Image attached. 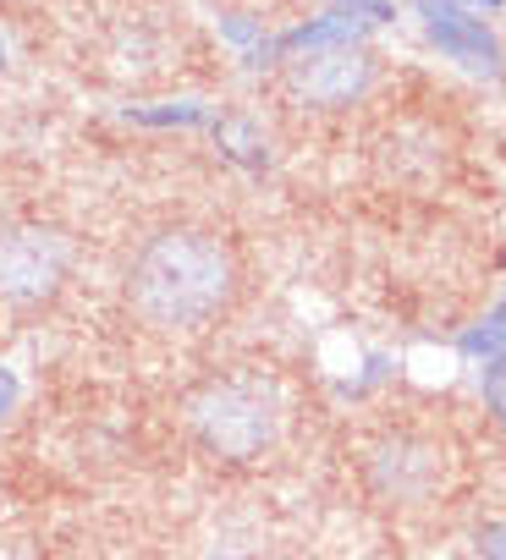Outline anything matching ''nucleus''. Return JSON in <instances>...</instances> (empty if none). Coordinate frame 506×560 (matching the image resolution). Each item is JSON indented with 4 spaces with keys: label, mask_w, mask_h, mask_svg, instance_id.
Masks as SVG:
<instances>
[{
    "label": "nucleus",
    "mask_w": 506,
    "mask_h": 560,
    "mask_svg": "<svg viewBox=\"0 0 506 560\" xmlns=\"http://www.w3.org/2000/svg\"><path fill=\"white\" fill-rule=\"evenodd\" d=\"M237 298V258L215 231H154L127 264V308L160 336H193L215 325Z\"/></svg>",
    "instance_id": "obj_1"
},
{
    "label": "nucleus",
    "mask_w": 506,
    "mask_h": 560,
    "mask_svg": "<svg viewBox=\"0 0 506 560\" xmlns=\"http://www.w3.org/2000/svg\"><path fill=\"white\" fill-rule=\"evenodd\" d=\"M187 434L215 462H260L287 429V396L265 374H226L187 396Z\"/></svg>",
    "instance_id": "obj_2"
},
{
    "label": "nucleus",
    "mask_w": 506,
    "mask_h": 560,
    "mask_svg": "<svg viewBox=\"0 0 506 560\" xmlns=\"http://www.w3.org/2000/svg\"><path fill=\"white\" fill-rule=\"evenodd\" d=\"M72 275V236L56 225H12L0 231V303H45Z\"/></svg>",
    "instance_id": "obj_3"
},
{
    "label": "nucleus",
    "mask_w": 506,
    "mask_h": 560,
    "mask_svg": "<svg viewBox=\"0 0 506 560\" xmlns=\"http://www.w3.org/2000/svg\"><path fill=\"white\" fill-rule=\"evenodd\" d=\"M413 18H418L424 39L440 50V61H451L457 72H468L479 83L506 78V45L473 7H462V0H413Z\"/></svg>",
    "instance_id": "obj_4"
},
{
    "label": "nucleus",
    "mask_w": 506,
    "mask_h": 560,
    "mask_svg": "<svg viewBox=\"0 0 506 560\" xmlns=\"http://www.w3.org/2000/svg\"><path fill=\"white\" fill-rule=\"evenodd\" d=\"M446 483V451L424 434H380L369 445V489L386 505H424Z\"/></svg>",
    "instance_id": "obj_5"
},
{
    "label": "nucleus",
    "mask_w": 506,
    "mask_h": 560,
    "mask_svg": "<svg viewBox=\"0 0 506 560\" xmlns=\"http://www.w3.org/2000/svg\"><path fill=\"white\" fill-rule=\"evenodd\" d=\"M380 67L375 56L358 45V50H320V56H298L287 61V89L298 105H314V110H347L358 100H369Z\"/></svg>",
    "instance_id": "obj_6"
},
{
    "label": "nucleus",
    "mask_w": 506,
    "mask_h": 560,
    "mask_svg": "<svg viewBox=\"0 0 506 560\" xmlns=\"http://www.w3.org/2000/svg\"><path fill=\"white\" fill-rule=\"evenodd\" d=\"M369 34H375V28H369L364 18L325 7V12L298 18L292 28H281L276 45H281V67H287V61H298V56H320V50H358V45H369Z\"/></svg>",
    "instance_id": "obj_7"
},
{
    "label": "nucleus",
    "mask_w": 506,
    "mask_h": 560,
    "mask_svg": "<svg viewBox=\"0 0 506 560\" xmlns=\"http://www.w3.org/2000/svg\"><path fill=\"white\" fill-rule=\"evenodd\" d=\"M215 34L231 50V61L242 72H276L281 67V45L271 34V23L260 12H242V7H220L215 12Z\"/></svg>",
    "instance_id": "obj_8"
},
{
    "label": "nucleus",
    "mask_w": 506,
    "mask_h": 560,
    "mask_svg": "<svg viewBox=\"0 0 506 560\" xmlns=\"http://www.w3.org/2000/svg\"><path fill=\"white\" fill-rule=\"evenodd\" d=\"M127 127H149V132H209L220 121V110L198 94H176V100H133L122 105Z\"/></svg>",
    "instance_id": "obj_9"
},
{
    "label": "nucleus",
    "mask_w": 506,
    "mask_h": 560,
    "mask_svg": "<svg viewBox=\"0 0 506 560\" xmlns=\"http://www.w3.org/2000/svg\"><path fill=\"white\" fill-rule=\"evenodd\" d=\"M215 143H220V154L231 160V165H242V171H271L276 165V154H271V138H265V127L253 121V116H220L215 127Z\"/></svg>",
    "instance_id": "obj_10"
},
{
    "label": "nucleus",
    "mask_w": 506,
    "mask_h": 560,
    "mask_svg": "<svg viewBox=\"0 0 506 560\" xmlns=\"http://www.w3.org/2000/svg\"><path fill=\"white\" fill-rule=\"evenodd\" d=\"M457 352L468 358V363H479V369H490V363H506V298H495L473 325H462V336H457Z\"/></svg>",
    "instance_id": "obj_11"
},
{
    "label": "nucleus",
    "mask_w": 506,
    "mask_h": 560,
    "mask_svg": "<svg viewBox=\"0 0 506 560\" xmlns=\"http://www.w3.org/2000/svg\"><path fill=\"white\" fill-rule=\"evenodd\" d=\"M462 560H506V516H501V522L473 527V538H468Z\"/></svg>",
    "instance_id": "obj_12"
},
{
    "label": "nucleus",
    "mask_w": 506,
    "mask_h": 560,
    "mask_svg": "<svg viewBox=\"0 0 506 560\" xmlns=\"http://www.w3.org/2000/svg\"><path fill=\"white\" fill-rule=\"evenodd\" d=\"M479 390H484V401L495 407V418L506 423V363H490V369H479Z\"/></svg>",
    "instance_id": "obj_13"
},
{
    "label": "nucleus",
    "mask_w": 506,
    "mask_h": 560,
    "mask_svg": "<svg viewBox=\"0 0 506 560\" xmlns=\"http://www.w3.org/2000/svg\"><path fill=\"white\" fill-rule=\"evenodd\" d=\"M12 401H18V380H12V369H0V418L12 412Z\"/></svg>",
    "instance_id": "obj_14"
},
{
    "label": "nucleus",
    "mask_w": 506,
    "mask_h": 560,
    "mask_svg": "<svg viewBox=\"0 0 506 560\" xmlns=\"http://www.w3.org/2000/svg\"><path fill=\"white\" fill-rule=\"evenodd\" d=\"M12 67V45H7V34H0V72Z\"/></svg>",
    "instance_id": "obj_15"
},
{
    "label": "nucleus",
    "mask_w": 506,
    "mask_h": 560,
    "mask_svg": "<svg viewBox=\"0 0 506 560\" xmlns=\"http://www.w3.org/2000/svg\"><path fill=\"white\" fill-rule=\"evenodd\" d=\"M479 7H490V12H501V7H506V0H479Z\"/></svg>",
    "instance_id": "obj_16"
},
{
    "label": "nucleus",
    "mask_w": 506,
    "mask_h": 560,
    "mask_svg": "<svg viewBox=\"0 0 506 560\" xmlns=\"http://www.w3.org/2000/svg\"><path fill=\"white\" fill-rule=\"evenodd\" d=\"M209 560H231V555H220V549H215V555H209Z\"/></svg>",
    "instance_id": "obj_17"
}]
</instances>
